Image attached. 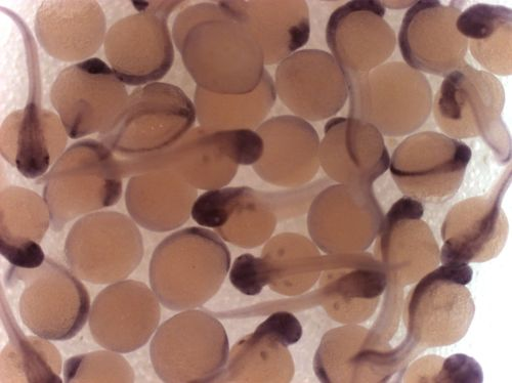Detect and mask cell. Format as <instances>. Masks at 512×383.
I'll return each mask as SVG.
<instances>
[{"mask_svg": "<svg viewBox=\"0 0 512 383\" xmlns=\"http://www.w3.org/2000/svg\"><path fill=\"white\" fill-rule=\"evenodd\" d=\"M174 37L183 63L197 87L222 96L258 89L265 77V56L258 39L222 8L200 4L181 13Z\"/></svg>", "mask_w": 512, "mask_h": 383, "instance_id": "cell-1", "label": "cell"}, {"mask_svg": "<svg viewBox=\"0 0 512 383\" xmlns=\"http://www.w3.org/2000/svg\"><path fill=\"white\" fill-rule=\"evenodd\" d=\"M231 269L224 241L198 227L165 238L155 249L149 269L152 290L168 310H194L221 289Z\"/></svg>", "mask_w": 512, "mask_h": 383, "instance_id": "cell-2", "label": "cell"}, {"mask_svg": "<svg viewBox=\"0 0 512 383\" xmlns=\"http://www.w3.org/2000/svg\"><path fill=\"white\" fill-rule=\"evenodd\" d=\"M505 91L493 74L465 63L445 77L433 111L439 129L456 139L482 137L496 157H511V137L502 119Z\"/></svg>", "mask_w": 512, "mask_h": 383, "instance_id": "cell-3", "label": "cell"}, {"mask_svg": "<svg viewBox=\"0 0 512 383\" xmlns=\"http://www.w3.org/2000/svg\"><path fill=\"white\" fill-rule=\"evenodd\" d=\"M348 89L349 117L373 124L382 136L411 135L433 111L429 79L404 62L383 64Z\"/></svg>", "mask_w": 512, "mask_h": 383, "instance_id": "cell-4", "label": "cell"}, {"mask_svg": "<svg viewBox=\"0 0 512 383\" xmlns=\"http://www.w3.org/2000/svg\"><path fill=\"white\" fill-rule=\"evenodd\" d=\"M226 330L216 318L189 310L164 322L152 339L150 355L164 382L218 379L229 359Z\"/></svg>", "mask_w": 512, "mask_h": 383, "instance_id": "cell-5", "label": "cell"}, {"mask_svg": "<svg viewBox=\"0 0 512 383\" xmlns=\"http://www.w3.org/2000/svg\"><path fill=\"white\" fill-rule=\"evenodd\" d=\"M65 255L71 272L93 284L125 280L144 257L143 237L136 224L115 211L80 219L70 230Z\"/></svg>", "mask_w": 512, "mask_h": 383, "instance_id": "cell-6", "label": "cell"}, {"mask_svg": "<svg viewBox=\"0 0 512 383\" xmlns=\"http://www.w3.org/2000/svg\"><path fill=\"white\" fill-rule=\"evenodd\" d=\"M128 99L124 83L98 58L63 70L51 91L52 104L72 140L111 132L124 113Z\"/></svg>", "mask_w": 512, "mask_h": 383, "instance_id": "cell-7", "label": "cell"}, {"mask_svg": "<svg viewBox=\"0 0 512 383\" xmlns=\"http://www.w3.org/2000/svg\"><path fill=\"white\" fill-rule=\"evenodd\" d=\"M95 141H88L87 158L83 142L72 146L59 158L49 174L45 189L55 231L87 212L112 206L121 197V168L110 150Z\"/></svg>", "mask_w": 512, "mask_h": 383, "instance_id": "cell-8", "label": "cell"}, {"mask_svg": "<svg viewBox=\"0 0 512 383\" xmlns=\"http://www.w3.org/2000/svg\"><path fill=\"white\" fill-rule=\"evenodd\" d=\"M180 4L141 3L139 14L121 19L107 32L106 58L124 84L159 81L172 69L175 48L167 18Z\"/></svg>", "mask_w": 512, "mask_h": 383, "instance_id": "cell-9", "label": "cell"}, {"mask_svg": "<svg viewBox=\"0 0 512 383\" xmlns=\"http://www.w3.org/2000/svg\"><path fill=\"white\" fill-rule=\"evenodd\" d=\"M25 287L20 317L38 337L64 342L76 336L90 318L91 300L79 278L48 259L38 269L20 271Z\"/></svg>", "mask_w": 512, "mask_h": 383, "instance_id": "cell-10", "label": "cell"}, {"mask_svg": "<svg viewBox=\"0 0 512 383\" xmlns=\"http://www.w3.org/2000/svg\"><path fill=\"white\" fill-rule=\"evenodd\" d=\"M472 150L463 142L437 132L408 137L395 150L392 175L408 197L439 203L461 185Z\"/></svg>", "mask_w": 512, "mask_h": 383, "instance_id": "cell-11", "label": "cell"}, {"mask_svg": "<svg viewBox=\"0 0 512 383\" xmlns=\"http://www.w3.org/2000/svg\"><path fill=\"white\" fill-rule=\"evenodd\" d=\"M386 8L377 0H355L336 9L326 26V41L348 87L386 64L397 36L384 20Z\"/></svg>", "mask_w": 512, "mask_h": 383, "instance_id": "cell-12", "label": "cell"}, {"mask_svg": "<svg viewBox=\"0 0 512 383\" xmlns=\"http://www.w3.org/2000/svg\"><path fill=\"white\" fill-rule=\"evenodd\" d=\"M195 120V106L181 89L153 83L130 96L119 122L103 137L125 131L126 143L134 141L123 153H157L183 139Z\"/></svg>", "mask_w": 512, "mask_h": 383, "instance_id": "cell-13", "label": "cell"}, {"mask_svg": "<svg viewBox=\"0 0 512 383\" xmlns=\"http://www.w3.org/2000/svg\"><path fill=\"white\" fill-rule=\"evenodd\" d=\"M460 5L436 0L416 2L406 12L399 48L405 63L421 73L446 77L464 65L468 41L456 28Z\"/></svg>", "mask_w": 512, "mask_h": 383, "instance_id": "cell-14", "label": "cell"}, {"mask_svg": "<svg viewBox=\"0 0 512 383\" xmlns=\"http://www.w3.org/2000/svg\"><path fill=\"white\" fill-rule=\"evenodd\" d=\"M161 317L159 300L146 284L123 280L98 294L90 312V328L96 343L120 354L148 344Z\"/></svg>", "mask_w": 512, "mask_h": 383, "instance_id": "cell-15", "label": "cell"}, {"mask_svg": "<svg viewBox=\"0 0 512 383\" xmlns=\"http://www.w3.org/2000/svg\"><path fill=\"white\" fill-rule=\"evenodd\" d=\"M275 89L297 117L322 121L335 116L349 99L347 80L332 55L298 51L278 65Z\"/></svg>", "mask_w": 512, "mask_h": 383, "instance_id": "cell-16", "label": "cell"}, {"mask_svg": "<svg viewBox=\"0 0 512 383\" xmlns=\"http://www.w3.org/2000/svg\"><path fill=\"white\" fill-rule=\"evenodd\" d=\"M319 157L330 178L354 186L372 184L391 164L382 134L373 124L352 117L326 123Z\"/></svg>", "mask_w": 512, "mask_h": 383, "instance_id": "cell-17", "label": "cell"}, {"mask_svg": "<svg viewBox=\"0 0 512 383\" xmlns=\"http://www.w3.org/2000/svg\"><path fill=\"white\" fill-rule=\"evenodd\" d=\"M39 44L63 62L87 61L107 35L105 14L97 2H45L35 18Z\"/></svg>", "mask_w": 512, "mask_h": 383, "instance_id": "cell-18", "label": "cell"}, {"mask_svg": "<svg viewBox=\"0 0 512 383\" xmlns=\"http://www.w3.org/2000/svg\"><path fill=\"white\" fill-rule=\"evenodd\" d=\"M264 141V154L253 165L264 180L279 186L300 185L318 170L319 135L305 119L273 117L256 130Z\"/></svg>", "mask_w": 512, "mask_h": 383, "instance_id": "cell-19", "label": "cell"}, {"mask_svg": "<svg viewBox=\"0 0 512 383\" xmlns=\"http://www.w3.org/2000/svg\"><path fill=\"white\" fill-rule=\"evenodd\" d=\"M219 6L259 40L265 65L280 64L310 39L306 2H220Z\"/></svg>", "mask_w": 512, "mask_h": 383, "instance_id": "cell-20", "label": "cell"}, {"mask_svg": "<svg viewBox=\"0 0 512 383\" xmlns=\"http://www.w3.org/2000/svg\"><path fill=\"white\" fill-rule=\"evenodd\" d=\"M196 196L193 186L166 170L133 178L127 186L126 205L140 226L164 232L188 221Z\"/></svg>", "mask_w": 512, "mask_h": 383, "instance_id": "cell-21", "label": "cell"}, {"mask_svg": "<svg viewBox=\"0 0 512 383\" xmlns=\"http://www.w3.org/2000/svg\"><path fill=\"white\" fill-rule=\"evenodd\" d=\"M61 126L53 113L28 104L4 124L2 133L11 134V151L4 156L27 179L46 175L66 145L65 131L51 135Z\"/></svg>", "mask_w": 512, "mask_h": 383, "instance_id": "cell-22", "label": "cell"}, {"mask_svg": "<svg viewBox=\"0 0 512 383\" xmlns=\"http://www.w3.org/2000/svg\"><path fill=\"white\" fill-rule=\"evenodd\" d=\"M456 28L468 41L472 56L487 72L511 75V9L488 4L474 5L461 12Z\"/></svg>", "mask_w": 512, "mask_h": 383, "instance_id": "cell-23", "label": "cell"}, {"mask_svg": "<svg viewBox=\"0 0 512 383\" xmlns=\"http://www.w3.org/2000/svg\"><path fill=\"white\" fill-rule=\"evenodd\" d=\"M275 82L267 71L258 89L242 96H222L197 89L196 116L203 129L233 131L259 129L276 102Z\"/></svg>", "mask_w": 512, "mask_h": 383, "instance_id": "cell-24", "label": "cell"}, {"mask_svg": "<svg viewBox=\"0 0 512 383\" xmlns=\"http://www.w3.org/2000/svg\"><path fill=\"white\" fill-rule=\"evenodd\" d=\"M500 195L496 199L477 198L464 202L469 216L467 231L445 241L441 261L443 265L474 262L478 249L507 227L502 214Z\"/></svg>", "mask_w": 512, "mask_h": 383, "instance_id": "cell-25", "label": "cell"}, {"mask_svg": "<svg viewBox=\"0 0 512 383\" xmlns=\"http://www.w3.org/2000/svg\"><path fill=\"white\" fill-rule=\"evenodd\" d=\"M2 237L16 242L44 238L50 223V209L37 194L22 188H10L2 194Z\"/></svg>", "mask_w": 512, "mask_h": 383, "instance_id": "cell-26", "label": "cell"}, {"mask_svg": "<svg viewBox=\"0 0 512 383\" xmlns=\"http://www.w3.org/2000/svg\"><path fill=\"white\" fill-rule=\"evenodd\" d=\"M247 188L213 189L193 203L191 217L200 227L220 230L229 222Z\"/></svg>", "mask_w": 512, "mask_h": 383, "instance_id": "cell-27", "label": "cell"}, {"mask_svg": "<svg viewBox=\"0 0 512 383\" xmlns=\"http://www.w3.org/2000/svg\"><path fill=\"white\" fill-rule=\"evenodd\" d=\"M229 278L238 291L254 296L260 294L270 283L271 268L265 260L246 253L235 260Z\"/></svg>", "mask_w": 512, "mask_h": 383, "instance_id": "cell-28", "label": "cell"}, {"mask_svg": "<svg viewBox=\"0 0 512 383\" xmlns=\"http://www.w3.org/2000/svg\"><path fill=\"white\" fill-rule=\"evenodd\" d=\"M303 327L294 315L288 312H278L271 315L250 336L254 340H266L283 348L300 342Z\"/></svg>", "mask_w": 512, "mask_h": 383, "instance_id": "cell-29", "label": "cell"}, {"mask_svg": "<svg viewBox=\"0 0 512 383\" xmlns=\"http://www.w3.org/2000/svg\"><path fill=\"white\" fill-rule=\"evenodd\" d=\"M0 253L13 266L22 270L40 268L46 262V254L33 240L10 242L0 240Z\"/></svg>", "mask_w": 512, "mask_h": 383, "instance_id": "cell-30", "label": "cell"}, {"mask_svg": "<svg viewBox=\"0 0 512 383\" xmlns=\"http://www.w3.org/2000/svg\"><path fill=\"white\" fill-rule=\"evenodd\" d=\"M437 382L481 383L484 374L481 366L473 358L458 354L449 357L436 378Z\"/></svg>", "mask_w": 512, "mask_h": 383, "instance_id": "cell-31", "label": "cell"}]
</instances>
